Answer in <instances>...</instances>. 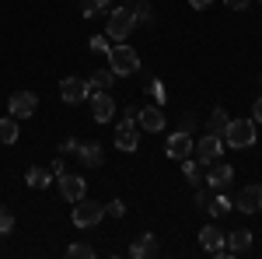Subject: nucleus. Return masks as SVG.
Returning a JSON list of instances; mask_svg holds the SVG:
<instances>
[{
  "label": "nucleus",
  "instance_id": "72a5a7b5",
  "mask_svg": "<svg viewBox=\"0 0 262 259\" xmlns=\"http://www.w3.org/2000/svg\"><path fill=\"white\" fill-rule=\"evenodd\" d=\"M252 119H255V123H262V95L255 98V105H252Z\"/></svg>",
  "mask_w": 262,
  "mask_h": 259
},
{
  "label": "nucleus",
  "instance_id": "1a4fd4ad",
  "mask_svg": "<svg viewBox=\"0 0 262 259\" xmlns=\"http://www.w3.org/2000/svg\"><path fill=\"white\" fill-rule=\"evenodd\" d=\"M112 116H116V98H112V91L91 95V119L95 123H112Z\"/></svg>",
  "mask_w": 262,
  "mask_h": 259
},
{
  "label": "nucleus",
  "instance_id": "c85d7f7f",
  "mask_svg": "<svg viewBox=\"0 0 262 259\" xmlns=\"http://www.w3.org/2000/svg\"><path fill=\"white\" fill-rule=\"evenodd\" d=\"M105 214H112V217H122V214H126V203H122V200H112V203L105 207Z\"/></svg>",
  "mask_w": 262,
  "mask_h": 259
},
{
  "label": "nucleus",
  "instance_id": "bb28decb",
  "mask_svg": "<svg viewBox=\"0 0 262 259\" xmlns=\"http://www.w3.org/2000/svg\"><path fill=\"white\" fill-rule=\"evenodd\" d=\"M182 172H185V179L192 182V186L203 179V175H200V161H192V158H182Z\"/></svg>",
  "mask_w": 262,
  "mask_h": 259
},
{
  "label": "nucleus",
  "instance_id": "412c9836",
  "mask_svg": "<svg viewBox=\"0 0 262 259\" xmlns=\"http://www.w3.org/2000/svg\"><path fill=\"white\" fill-rule=\"evenodd\" d=\"M18 119H14V116H4V119H0V144H14V140H18Z\"/></svg>",
  "mask_w": 262,
  "mask_h": 259
},
{
  "label": "nucleus",
  "instance_id": "ddd939ff",
  "mask_svg": "<svg viewBox=\"0 0 262 259\" xmlns=\"http://www.w3.org/2000/svg\"><path fill=\"white\" fill-rule=\"evenodd\" d=\"M137 144H140V137H137V126H133L129 119H122L119 126H116V151L133 154V151H137Z\"/></svg>",
  "mask_w": 262,
  "mask_h": 259
},
{
  "label": "nucleus",
  "instance_id": "5701e85b",
  "mask_svg": "<svg viewBox=\"0 0 262 259\" xmlns=\"http://www.w3.org/2000/svg\"><path fill=\"white\" fill-rule=\"evenodd\" d=\"M126 7L133 11L137 21H150V0H126Z\"/></svg>",
  "mask_w": 262,
  "mask_h": 259
},
{
  "label": "nucleus",
  "instance_id": "39448f33",
  "mask_svg": "<svg viewBox=\"0 0 262 259\" xmlns=\"http://www.w3.org/2000/svg\"><path fill=\"white\" fill-rule=\"evenodd\" d=\"M101 217H105V207L101 203H95V200H77V207H74V224L77 228H95V224H101Z\"/></svg>",
  "mask_w": 262,
  "mask_h": 259
},
{
  "label": "nucleus",
  "instance_id": "7ed1b4c3",
  "mask_svg": "<svg viewBox=\"0 0 262 259\" xmlns=\"http://www.w3.org/2000/svg\"><path fill=\"white\" fill-rule=\"evenodd\" d=\"M133 25H137V18H133V11H129L126 4H122V7H112L108 18H105V35H108V39H129Z\"/></svg>",
  "mask_w": 262,
  "mask_h": 259
},
{
  "label": "nucleus",
  "instance_id": "a211bd4d",
  "mask_svg": "<svg viewBox=\"0 0 262 259\" xmlns=\"http://www.w3.org/2000/svg\"><path fill=\"white\" fill-rule=\"evenodd\" d=\"M248 249H252V231L238 228V231L227 235V252H231V256H245Z\"/></svg>",
  "mask_w": 262,
  "mask_h": 259
},
{
  "label": "nucleus",
  "instance_id": "f03ea898",
  "mask_svg": "<svg viewBox=\"0 0 262 259\" xmlns=\"http://www.w3.org/2000/svg\"><path fill=\"white\" fill-rule=\"evenodd\" d=\"M259 140V130H255V119H231L227 130H224V144L234 147V151H245Z\"/></svg>",
  "mask_w": 262,
  "mask_h": 259
},
{
  "label": "nucleus",
  "instance_id": "cd10ccee",
  "mask_svg": "<svg viewBox=\"0 0 262 259\" xmlns=\"http://www.w3.org/2000/svg\"><path fill=\"white\" fill-rule=\"evenodd\" d=\"M11 231H14V214H11V207L0 203V235H11Z\"/></svg>",
  "mask_w": 262,
  "mask_h": 259
},
{
  "label": "nucleus",
  "instance_id": "9b49d317",
  "mask_svg": "<svg viewBox=\"0 0 262 259\" xmlns=\"http://www.w3.org/2000/svg\"><path fill=\"white\" fill-rule=\"evenodd\" d=\"M56 182H60V193H63V200H67V203H77V200H84V189H88L84 175H67V172H63Z\"/></svg>",
  "mask_w": 262,
  "mask_h": 259
},
{
  "label": "nucleus",
  "instance_id": "6ab92c4d",
  "mask_svg": "<svg viewBox=\"0 0 262 259\" xmlns=\"http://www.w3.org/2000/svg\"><path fill=\"white\" fill-rule=\"evenodd\" d=\"M227 123H231V116H227L224 109H213V112H210V119H206V130H210L213 137H224V130H227Z\"/></svg>",
  "mask_w": 262,
  "mask_h": 259
},
{
  "label": "nucleus",
  "instance_id": "c756f323",
  "mask_svg": "<svg viewBox=\"0 0 262 259\" xmlns=\"http://www.w3.org/2000/svg\"><path fill=\"white\" fill-rule=\"evenodd\" d=\"M77 147H81V140H74V137H67V140L60 144V151H63V154H77Z\"/></svg>",
  "mask_w": 262,
  "mask_h": 259
},
{
  "label": "nucleus",
  "instance_id": "aec40b11",
  "mask_svg": "<svg viewBox=\"0 0 262 259\" xmlns=\"http://www.w3.org/2000/svg\"><path fill=\"white\" fill-rule=\"evenodd\" d=\"M91 88H98V91H112V81H116V74L108 70V67H98L95 74H91Z\"/></svg>",
  "mask_w": 262,
  "mask_h": 259
},
{
  "label": "nucleus",
  "instance_id": "20e7f679",
  "mask_svg": "<svg viewBox=\"0 0 262 259\" xmlns=\"http://www.w3.org/2000/svg\"><path fill=\"white\" fill-rule=\"evenodd\" d=\"M200 245L210 252V256H217V259H227L231 252H227V235H224L217 224H206L200 231Z\"/></svg>",
  "mask_w": 262,
  "mask_h": 259
},
{
  "label": "nucleus",
  "instance_id": "6e6552de",
  "mask_svg": "<svg viewBox=\"0 0 262 259\" xmlns=\"http://www.w3.org/2000/svg\"><path fill=\"white\" fill-rule=\"evenodd\" d=\"M88 95H91V81H84V77H63L60 81V98L67 105H77Z\"/></svg>",
  "mask_w": 262,
  "mask_h": 259
},
{
  "label": "nucleus",
  "instance_id": "dca6fc26",
  "mask_svg": "<svg viewBox=\"0 0 262 259\" xmlns=\"http://www.w3.org/2000/svg\"><path fill=\"white\" fill-rule=\"evenodd\" d=\"M77 158H81L88 168H101V165H105V147L95 144V140H88V144L77 147Z\"/></svg>",
  "mask_w": 262,
  "mask_h": 259
},
{
  "label": "nucleus",
  "instance_id": "c9c22d12",
  "mask_svg": "<svg viewBox=\"0 0 262 259\" xmlns=\"http://www.w3.org/2000/svg\"><path fill=\"white\" fill-rule=\"evenodd\" d=\"M189 4H192V11H206V7H210L213 0H189Z\"/></svg>",
  "mask_w": 262,
  "mask_h": 259
},
{
  "label": "nucleus",
  "instance_id": "2eb2a0df",
  "mask_svg": "<svg viewBox=\"0 0 262 259\" xmlns=\"http://www.w3.org/2000/svg\"><path fill=\"white\" fill-rule=\"evenodd\" d=\"M161 252V245H158V235H150V231H143L140 238L129 245V256L133 259H154Z\"/></svg>",
  "mask_w": 262,
  "mask_h": 259
},
{
  "label": "nucleus",
  "instance_id": "423d86ee",
  "mask_svg": "<svg viewBox=\"0 0 262 259\" xmlns=\"http://www.w3.org/2000/svg\"><path fill=\"white\" fill-rule=\"evenodd\" d=\"M7 109H11L14 119H32L35 109H39V95L35 91H14L11 102H7Z\"/></svg>",
  "mask_w": 262,
  "mask_h": 259
},
{
  "label": "nucleus",
  "instance_id": "f3484780",
  "mask_svg": "<svg viewBox=\"0 0 262 259\" xmlns=\"http://www.w3.org/2000/svg\"><path fill=\"white\" fill-rule=\"evenodd\" d=\"M231 179H234V168H231V165H221V161H213V168H210L206 182H210L213 189H227Z\"/></svg>",
  "mask_w": 262,
  "mask_h": 259
},
{
  "label": "nucleus",
  "instance_id": "0eeeda50",
  "mask_svg": "<svg viewBox=\"0 0 262 259\" xmlns=\"http://www.w3.org/2000/svg\"><path fill=\"white\" fill-rule=\"evenodd\" d=\"M221 151H224V137H213V133H206L203 140L192 144V154H196L200 165H213V161L221 158Z\"/></svg>",
  "mask_w": 262,
  "mask_h": 259
},
{
  "label": "nucleus",
  "instance_id": "7c9ffc66",
  "mask_svg": "<svg viewBox=\"0 0 262 259\" xmlns=\"http://www.w3.org/2000/svg\"><path fill=\"white\" fill-rule=\"evenodd\" d=\"M91 49H95V53H108V39H105V35H95V39H91Z\"/></svg>",
  "mask_w": 262,
  "mask_h": 259
},
{
  "label": "nucleus",
  "instance_id": "393cba45",
  "mask_svg": "<svg viewBox=\"0 0 262 259\" xmlns=\"http://www.w3.org/2000/svg\"><path fill=\"white\" fill-rule=\"evenodd\" d=\"M231 207H234V203H231V200H227V196L221 193L217 200H210V207H206V210H210V217H224V214H227Z\"/></svg>",
  "mask_w": 262,
  "mask_h": 259
},
{
  "label": "nucleus",
  "instance_id": "e433bc0d",
  "mask_svg": "<svg viewBox=\"0 0 262 259\" xmlns=\"http://www.w3.org/2000/svg\"><path fill=\"white\" fill-rule=\"evenodd\" d=\"M49 172H53V175H63V172H67V168H63V158L53 161V168H49Z\"/></svg>",
  "mask_w": 262,
  "mask_h": 259
},
{
  "label": "nucleus",
  "instance_id": "f257e3e1",
  "mask_svg": "<svg viewBox=\"0 0 262 259\" xmlns=\"http://www.w3.org/2000/svg\"><path fill=\"white\" fill-rule=\"evenodd\" d=\"M108 70L116 74V77H129V74H137L140 70V53L133 49V46H126V42H116V46H108Z\"/></svg>",
  "mask_w": 262,
  "mask_h": 259
},
{
  "label": "nucleus",
  "instance_id": "2f4dec72",
  "mask_svg": "<svg viewBox=\"0 0 262 259\" xmlns=\"http://www.w3.org/2000/svg\"><path fill=\"white\" fill-rule=\"evenodd\" d=\"M150 95H154V102H158V105H161V102L168 98V95H164V88L158 84V81H150Z\"/></svg>",
  "mask_w": 262,
  "mask_h": 259
},
{
  "label": "nucleus",
  "instance_id": "9d476101",
  "mask_svg": "<svg viewBox=\"0 0 262 259\" xmlns=\"http://www.w3.org/2000/svg\"><path fill=\"white\" fill-rule=\"evenodd\" d=\"M164 154H168L171 161L192 158V137H189L185 130H179V133H171V137H168V144H164Z\"/></svg>",
  "mask_w": 262,
  "mask_h": 259
},
{
  "label": "nucleus",
  "instance_id": "473e14b6",
  "mask_svg": "<svg viewBox=\"0 0 262 259\" xmlns=\"http://www.w3.org/2000/svg\"><path fill=\"white\" fill-rule=\"evenodd\" d=\"M196 207H200V210H206V207H210V193L196 189Z\"/></svg>",
  "mask_w": 262,
  "mask_h": 259
},
{
  "label": "nucleus",
  "instance_id": "a878e982",
  "mask_svg": "<svg viewBox=\"0 0 262 259\" xmlns=\"http://www.w3.org/2000/svg\"><path fill=\"white\" fill-rule=\"evenodd\" d=\"M67 256H70V259H95V249L84 245V242H74V245L67 249Z\"/></svg>",
  "mask_w": 262,
  "mask_h": 259
},
{
  "label": "nucleus",
  "instance_id": "4be33fe9",
  "mask_svg": "<svg viewBox=\"0 0 262 259\" xmlns=\"http://www.w3.org/2000/svg\"><path fill=\"white\" fill-rule=\"evenodd\" d=\"M25 179H28V186H32V189H46V186L56 179V175H53V172H46V168H28V175H25Z\"/></svg>",
  "mask_w": 262,
  "mask_h": 259
},
{
  "label": "nucleus",
  "instance_id": "f704fd0d",
  "mask_svg": "<svg viewBox=\"0 0 262 259\" xmlns=\"http://www.w3.org/2000/svg\"><path fill=\"white\" fill-rule=\"evenodd\" d=\"M224 4H227L231 11H245V7H248V0H224Z\"/></svg>",
  "mask_w": 262,
  "mask_h": 259
},
{
  "label": "nucleus",
  "instance_id": "f8f14e48",
  "mask_svg": "<svg viewBox=\"0 0 262 259\" xmlns=\"http://www.w3.org/2000/svg\"><path fill=\"white\" fill-rule=\"evenodd\" d=\"M234 207L242 210V214H259L262 210V186H245L238 200H234Z\"/></svg>",
  "mask_w": 262,
  "mask_h": 259
},
{
  "label": "nucleus",
  "instance_id": "b1692460",
  "mask_svg": "<svg viewBox=\"0 0 262 259\" xmlns=\"http://www.w3.org/2000/svg\"><path fill=\"white\" fill-rule=\"evenodd\" d=\"M108 7H112V0H81L84 18H95L98 11H108Z\"/></svg>",
  "mask_w": 262,
  "mask_h": 259
},
{
  "label": "nucleus",
  "instance_id": "4468645a",
  "mask_svg": "<svg viewBox=\"0 0 262 259\" xmlns=\"http://www.w3.org/2000/svg\"><path fill=\"white\" fill-rule=\"evenodd\" d=\"M137 119H140V130H147V133H161V130H164L161 105H143L140 112H137Z\"/></svg>",
  "mask_w": 262,
  "mask_h": 259
}]
</instances>
